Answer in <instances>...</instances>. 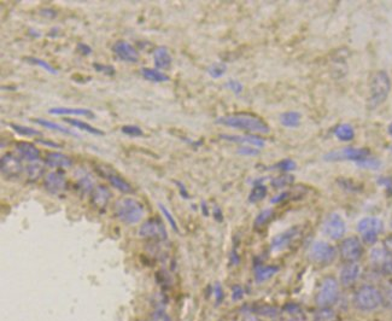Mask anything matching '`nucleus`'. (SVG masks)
<instances>
[{
	"mask_svg": "<svg viewBox=\"0 0 392 321\" xmlns=\"http://www.w3.org/2000/svg\"><path fill=\"white\" fill-rule=\"evenodd\" d=\"M202 209H203V212H204V215H205V216H208V215H209V212H208V209H206V204H205V202H203Z\"/></svg>",
	"mask_w": 392,
	"mask_h": 321,
	"instance_id": "60",
	"label": "nucleus"
},
{
	"mask_svg": "<svg viewBox=\"0 0 392 321\" xmlns=\"http://www.w3.org/2000/svg\"><path fill=\"white\" fill-rule=\"evenodd\" d=\"M267 192H268V190H267V187L264 186V185H262V184L255 185V187L252 188V191L249 194V202L250 203L261 202L262 199L265 198Z\"/></svg>",
	"mask_w": 392,
	"mask_h": 321,
	"instance_id": "34",
	"label": "nucleus"
},
{
	"mask_svg": "<svg viewBox=\"0 0 392 321\" xmlns=\"http://www.w3.org/2000/svg\"><path fill=\"white\" fill-rule=\"evenodd\" d=\"M94 69L99 73H104L106 75H114L115 74V68L113 66H105V64H99V63H94L93 64Z\"/></svg>",
	"mask_w": 392,
	"mask_h": 321,
	"instance_id": "49",
	"label": "nucleus"
},
{
	"mask_svg": "<svg viewBox=\"0 0 392 321\" xmlns=\"http://www.w3.org/2000/svg\"><path fill=\"white\" fill-rule=\"evenodd\" d=\"M252 313L265 317H275L279 315L280 309L277 307H275V305L261 303V304H255L254 307H252Z\"/></svg>",
	"mask_w": 392,
	"mask_h": 321,
	"instance_id": "27",
	"label": "nucleus"
},
{
	"mask_svg": "<svg viewBox=\"0 0 392 321\" xmlns=\"http://www.w3.org/2000/svg\"><path fill=\"white\" fill-rule=\"evenodd\" d=\"M177 184H178V186H179V190H180V193L183 194L184 198H188V193H187L186 188H185L184 185L181 184V183H178V181H177Z\"/></svg>",
	"mask_w": 392,
	"mask_h": 321,
	"instance_id": "59",
	"label": "nucleus"
},
{
	"mask_svg": "<svg viewBox=\"0 0 392 321\" xmlns=\"http://www.w3.org/2000/svg\"><path fill=\"white\" fill-rule=\"evenodd\" d=\"M78 187L82 193L92 192V191L94 190V187H93V181H92L91 177H89L88 174L82 175V177L80 178L79 181H78Z\"/></svg>",
	"mask_w": 392,
	"mask_h": 321,
	"instance_id": "39",
	"label": "nucleus"
},
{
	"mask_svg": "<svg viewBox=\"0 0 392 321\" xmlns=\"http://www.w3.org/2000/svg\"><path fill=\"white\" fill-rule=\"evenodd\" d=\"M67 178L62 171H55L48 173L45 177L44 187L48 193L60 194L62 191L66 190Z\"/></svg>",
	"mask_w": 392,
	"mask_h": 321,
	"instance_id": "15",
	"label": "nucleus"
},
{
	"mask_svg": "<svg viewBox=\"0 0 392 321\" xmlns=\"http://www.w3.org/2000/svg\"><path fill=\"white\" fill-rule=\"evenodd\" d=\"M370 156V151L363 147H344L342 150L331 151L323 156V159L327 162H339V161H354V162H360L368 158Z\"/></svg>",
	"mask_w": 392,
	"mask_h": 321,
	"instance_id": "8",
	"label": "nucleus"
},
{
	"mask_svg": "<svg viewBox=\"0 0 392 321\" xmlns=\"http://www.w3.org/2000/svg\"><path fill=\"white\" fill-rule=\"evenodd\" d=\"M288 196H289V193H283V194H280V196H277V197H275V198H273V199H271V202H273V203H280V202H283V200L284 199H286V198H288Z\"/></svg>",
	"mask_w": 392,
	"mask_h": 321,
	"instance_id": "58",
	"label": "nucleus"
},
{
	"mask_svg": "<svg viewBox=\"0 0 392 321\" xmlns=\"http://www.w3.org/2000/svg\"><path fill=\"white\" fill-rule=\"evenodd\" d=\"M356 165L360 167V168H365V169H370V171H376V169L380 168L381 162L378 158H374V157H368V158L360 161V162H356Z\"/></svg>",
	"mask_w": 392,
	"mask_h": 321,
	"instance_id": "41",
	"label": "nucleus"
},
{
	"mask_svg": "<svg viewBox=\"0 0 392 321\" xmlns=\"http://www.w3.org/2000/svg\"><path fill=\"white\" fill-rule=\"evenodd\" d=\"M339 255L347 263L357 262L363 255L362 242L357 237H348L339 245Z\"/></svg>",
	"mask_w": 392,
	"mask_h": 321,
	"instance_id": "9",
	"label": "nucleus"
},
{
	"mask_svg": "<svg viewBox=\"0 0 392 321\" xmlns=\"http://www.w3.org/2000/svg\"><path fill=\"white\" fill-rule=\"evenodd\" d=\"M28 180L29 181H38L40 178L44 175L45 166L40 162H33L26 168Z\"/></svg>",
	"mask_w": 392,
	"mask_h": 321,
	"instance_id": "32",
	"label": "nucleus"
},
{
	"mask_svg": "<svg viewBox=\"0 0 392 321\" xmlns=\"http://www.w3.org/2000/svg\"><path fill=\"white\" fill-rule=\"evenodd\" d=\"M309 256L315 263L329 264L334 261L337 252L331 244H327L326 242H316L310 248Z\"/></svg>",
	"mask_w": 392,
	"mask_h": 321,
	"instance_id": "11",
	"label": "nucleus"
},
{
	"mask_svg": "<svg viewBox=\"0 0 392 321\" xmlns=\"http://www.w3.org/2000/svg\"><path fill=\"white\" fill-rule=\"evenodd\" d=\"M114 212L120 221L126 225L138 224L144 216V206L134 198H120L114 205Z\"/></svg>",
	"mask_w": 392,
	"mask_h": 321,
	"instance_id": "3",
	"label": "nucleus"
},
{
	"mask_svg": "<svg viewBox=\"0 0 392 321\" xmlns=\"http://www.w3.org/2000/svg\"><path fill=\"white\" fill-rule=\"evenodd\" d=\"M104 178H106L109 180V183L113 185V187H115L116 190L121 191L122 193H131L133 191L132 185L126 181L125 179L120 177V175L114 174V173H103Z\"/></svg>",
	"mask_w": 392,
	"mask_h": 321,
	"instance_id": "24",
	"label": "nucleus"
},
{
	"mask_svg": "<svg viewBox=\"0 0 392 321\" xmlns=\"http://www.w3.org/2000/svg\"><path fill=\"white\" fill-rule=\"evenodd\" d=\"M334 135L342 141H351L355 138V131L349 123H342L335 127Z\"/></svg>",
	"mask_w": 392,
	"mask_h": 321,
	"instance_id": "28",
	"label": "nucleus"
},
{
	"mask_svg": "<svg viewBox=\"0 0 392 321\" xmlns=\"http://www.w3.org/2000/svg\"><path fill=\"white\" fill-rule=\"evenodd\" d=\"M138 236L143 239L163 242L168 238V232H166V228L160 218H151L139 227Z\"/></svg>",
	"mask_w": 392,
	"mask_h": 321,
	"instance_id": "7",
	"label": "nucleus"
},
{
	"mask_svg": "<svg viewBox=\"0 0 392 321\" xmlns=\"http://www.w3.org/2000/svg\"><path fill=\"white\" fill-rule=\"evenodd\" d=\"M76 48H78V51L83 56H89L92 54V47L87 44H85V42H79Z\"/></svg>",
	"mask_w": 392,
	"mask_h": 321,
	"instance_id": "53",
	"label": "nucleus"
},
{
	"mask_svg": "<svg viewBox=\"0 0 392 321\" xmlns=\"http://www.w3.org/2000/svg\"><path fill=\"white\" fill-rule=\"evenodd\" d=\"M226 87L230 88L234 94H240L243 92V85L238 81V80L234 79L230 80V81L226 83Z\"/></svg>",
	"mask_w": 392,
	"mask_h": 321,
	"instance_id": "48",
	"label": "nucleus"
},
{
	"mask_svg": "<svg viewBox=\"0 0 392 321\" xmlns=\"http://www.w3.org/2000/svg\"><path fill=\"white\" fill-rule=\"evenodd\" d=\"M153 62H155V66L158 69L165 70L171 68L173 57L165 46H159V47L155 48V51H153Z\"/></svg>",
	"mask_w": 392,
	"mask_h": 321,
	"instance_id": "21",
	"label": "nucleus"
},
{
	"mask_svg": "<svg viewBox=\"0 0 392 321\" xmlns=\"http://www.w3.org/2000/svg\"><path fill=\"white\" fill-rule=\"evenodd\" d=\"M280 122L283 126L289 128L297 127L301 122V114L296 113V111H288L280 115Z\"/></svg>",
	"mask_w": 392,
	"mask_h": 321,
	"instance_id": "31",
	"label": "nucleus"
},
{
	"mask_svg": "<svg viewBox=\"0 0 392 321\" xmlns=\"http://www.w3.org/2000/svg\"><path fill=\"white\" fill-rule=\"evenodd\" d=\"M323 233L326 234L328 238L333 240H339L344 237L347 226L343 218L337 212H332L325 219V222L322 225Z\"/></svg>",
	"mask_w": 392,
	"mask_h": 321,
	"instance_id": "12",
	"label": "nucleus"
},
{
	"mask_svg": "<svg viewBox=\"0 0 392 321\" xmlns=\"http://www.w3.org/2000/svg\"><path fill=\"white\" fill-rule=\"evenodd\" d=\"M279 272L276 266H258L255 271V278L257 283H263L265 280L273 278Z\"/></svg>",
	"mask_w": 392,
	"mask_h": 321,
	"instance_id": "26",
	"label": "nucleus"
},
{
	"mask_svg": "<svg viewBox=\"0 0 392 321\" xmlns=\"http://www.w3.org/2000/svg\"><path fill=\"white\" fill-rule=\"evenodd\" d=\"M293 181H295V178H293L292 175L284 174V175H280V177L274 178L273 180H271V186L274 188H283V187L290 186V185L293 184Z\"/></svg>",
	"mask_w": 392,
	"mask_h": 321,
	"instance_id": "37",
	"label": "nucleus"
},
{
	"mask_svg": "<svg viewBox=\"0 0 392 321\" xmlns=\"http://www.w3.org/2000/svg\"><path fill=\"white\" fill-rule=\"evenodd\" d=\"M158 208H159V210L162 211V214L165 216V219H166V220H168L169 224H171V226H172L173 230H174L175 232H178L179 230H178V225H177V221H175V219L173 218L172 212L169 211L168 209L165 208V205H164V204H162V203H159V204H158Z\"/></svg>",
	"mask_w": 392,
	"mask_h": 321,
	"instance_id": "45",
	"label": "nucleus"
},
{
	"mask_svg": "<svg viewBox=\"0 0 392 321\" xmlns=\"http://www.w3.org/2000/svg\"><path fill=\"white\" fill-rule=\"evenodd\" d=\"M243 296H244V290H243L242 286H239V285L233 286V289H232L233 301H239V299L243 298Z\"/></svg>",
	"mask_w": 392,
	"mask_h": 321,
	"instance_id": "52",
	"label": "nucleus"
},
{
	"mask_svg": "<svg viewBox=\"0 0 392 321\" xmlns=\"http://www.w3.org/2000/svg\"><path fill=\"white\" fill-rule=\"evenodd\" d=\"M380 291L382 304L388 309H392V283H387L386 285H384V288Z\"/></svg>",
	"mask_w": 392,
	"mask_h": 321,
	"instance_id": "42",
	"label": "nucleus"
},
{
	"mask_svg": "<svg viewBox=\"0 0 392 321\" xmlns=\"http://www.w3.org/2000/svg\"><path fill=\"white\" fill-rule=\"evenodd\" d=\"M384 249L392 255V236H388L384 239Z\"/></svg>",
	"mask_w": 392,
	"mask_h": 321,
	"instance_id": "56",
	"label": "nucleus"
},
{
	"mask_svg": "<svg viewBox=\"0 0 392 321\" xmlns=\"http://www.w3.org/2000/svg\"><path fill=\"white\" fill-rule=\"evenodd\" d=\"M391 227H392V221H391Z\"/></svg>",
	"mask_w": 392,
	"mask_h": 321,
	"instance_id": "62",
	"label": "nucleus"
},
{
	"mask_svg": "<svg viewBox=\"0 0 392 321\" xmlns=\"http://www.w3.org/2000/svg\"><path fill=\"white\" fill-rule=\"evenodd\" d=\"M384 230V224L378 218H365L357 224V231L362 234V240L368 245H374L378 242L379 234Z\"/></svg>",
	"mask_w": 392,
	"mask_h": 321,
	"instance_id": "6",
	"label": "nucleus"
},
{
	"mask_svg": "<svg viewBox=\"0 0 392 321\" xmlns=\"http://www.w3.org/2000/svg\"><path fill=\"white\" fill-rule=\"evenodd\" d=\"M391 151H392V147H391Z\"/></svg>",
	"mask_w": 392,
	"mask_h": 321,
	"instance_id": "63",
	"label": "nucleus"
},
{
	"mask_svg": "<svg viewBox=\"0 0 392 321\" xmlns=\"http://www.w3.org/2000/svg\"><path fill=\"white\" fill-rule=\"evenodd\" d=\"M296 168H297V165H296L295 161L291 158H285L280 161L279 163H276V165L271 167V169H279V171L283 172H292L295 171Z\"/></svg>",
	"mask_w": 392,
	"mask_h": 321,
	"instance_id": "43",
	"label": "nucleus"
},
{
	"mask_svg": "<svg viewBox=\"0 0 392 321\" xmlns=\"http://www.w3.org/2000/svg\"><path fill=\"white\" fill-rule=\"evenodd\" d=\"M121 131H122V133H125L126 135H128V137H133V138L143 137L144 135L143 129H141L140 127H138V126H134V125L122 126Z\"/></svg>",
	"mask_w": 392,
	"mask_h": 321,
	"instance_id": "44",
	"label": "nucleus"
},
{
	"mask_svg": "<svg viewBox=\"0 0 392 321\" xmlns=\"http://www.w3.org/2000/svg\"><path fill=\"white\" fill-rule=\"evenodd\" d=\"M354 305L361 311H373L382 304L381 291L373 285H362L354 295Z\"/></svg>",
	"mask_w": 392,
	"mask_h": 321,
	"instance_id": "4",
	"label": "nucleus"
},
{
	"mask_svg": "<svg viewBox=\"0 0 392 321\" xmlns=\"http://www.w3.org/2000/svg\"><path fill=\"white\" fill-rule=\"evenodd\" d=\"M9 126H10L17 134L22 135V137H40V135H41V132L35 128L26 127V126L16 125V123H10Z\"/></svg>",
	"mask_w": 392,
	"mask_h": 321,
	"instance_id": "35",
	"label": "nucleus"
},
{
	"mask_svg": "<svg viewBox=\"0 0 392 321\" xmlns=\"http://www.w3.org/2000/svg\"><path fill=\"white\" fill-rule=\"evenodd\" d=\"M221 139H225V140L232 141V143H238V144H244L246 145H251V146H256L258 149H262L264 147L265 141L264 139H262L257 135H230V134H221L220 135Z\"/></svg>",
	"mask_w": 392,
	"mask_h": 321,
	"instance_id": "19",
	"label": "nucleus"
},
{
	"mask_svg": "<svg viewBox=\"0 0 392 321\" xmlns=\"http://www.w3.org/2000/svg\"><path fill=\"white\" fill-rule=\"evenodd\" d=\"M339 315L332 308H319L314 313L313 321H339Z\"/></svg>",
	"mask_w": 392,
	"mask_h": 321,
	"instance_id": "29",
	"label": "nucleus"
},
{
	"mask_svg": "<svg viewBox=\"0 0 392 321\" xmlns=\"http://www.w3.org/2000/svg\"><path fill=\"white\" fill-rule=\"evenodd\" d=\"M339 298V283L334 277H326L321 280L315 302L319 308H331Z\"/></svg>",
	"mask_w": 392,
	"mask_h": 321,
	"instance_id": "5",
	"label": "nucleus"
},
{
	"mask_svg": "<svg viewBox=\"0 0 392 321\" xmlns=\"http://www.w3.org/2000/svg\"><path fill=\"white\" fill-rule=\"evenodd\" d=\"M226 70H227V66L225 63H221V62L211 64V66L208 68L209 75L214 79H218L221 78V76H223L225 74H226Z\"/></svg>",
	"mask_w": 392,
	"mask_h": 321,
	"instance_id": "38",
	"label": "nucleus"
},
{
	"mask_svg": "<svg viewBox=\"0 0 392 321\" xmlns=\"http://www.w3.org/2000/svg\"><path fill=\"white\" fill-rule=\"evenodd\" d=\"M110 197V190L106 186H103V185L94 187V190L92 191V203L97 208H105L107 203H109Z\"/></svg>",
	"mask_w": 392,
	"mask_h": 321,
	"instance_id": "22",
	"label": "nucleus"
},
{
	"mask_svg": "<svg viewBox=\"0 0 392 321\" xmlns=\"http://www.w3.org/2000/svg\"><path fill=\"white\" fill-rule=\"evenodd\" d=\"M44 163L51 168H69L73 166V159L61 152H47Z\"/></svg>",
	"mask_w": 392,
	"mask_h": 321,
	"instance_id": "20",
	"label": "nucleus"
},
{
	"mask_svg": "<svg viewBox=\"0 0 392 321\" xmlns=\"http://www.w3.org/2000/svg\"><path fill=\"white\" fill-rule=\"evenodd\" d=\"M388 133L392 135V123H390V126H388Z\"/></svg>",
	"mask_w": 392,
	"mask_h": 321,
	"instance_id": "61",
	"label": "nucleus"
},
{
	"mask_svg": "<svg viewBox=\"0 0 392 321\" xmlns=\"http://www.w3.org/2000/svg\"><path fill=\"white\" fill-rule=\"evenodd\" d=\"M216 123L227 126L242 131L251 132V133L268 134L270 132L269 126L260 117L250 115V114H234V115H227L218 117Z\"/></svg>",
	"mask_w": 392,
	"mask_h": 321,
	"instance_id": "1",
	"label": "nucleus"
},
{
	"mask_svg": "<svg viewBox=\"0 0 392 321\" xmlns=\"http://www.w3.org/2000/svg\"><path fill=\"white\" fill-rule=\"evenodd\" d=\"M391 91V79L385 70H379L373 74L369 83V101L370 109H375L387 99Z\"/></svg>",
	"mask_w": 392,
	"mask_h": 321,
	"instance_id": "2",
	"label": "nucleus"
},
{
	"mask_svg": "<svg viewBox=\"0 0 392 321\" xmlns=\"http://www.w3.org/2000/svg\"><path fill=\"white\" fill-rule=\"evenodd\" d=\"M114 54L119 60L123 62H128V63H138L139 62V54L135 50L134 46H132L129 42L119 40L113 46Z\"/></svg>",
	"mask_w": 392,
	"mask_h": 321,
	"instance_id": "16",
	"label": "nucleus"
},
{
	"mask_svg": "<svg viewBox=\"0 0 392 321\" xmlns=\"http://www.w3.org/2000/svg\"><path fill=\"white\" fill-rule=\"evenodd\" d=\"M32 122L36 123V125L42 126V127H45V128L51 129V131H57V132H60V133L69 134V135H76L75 133H74V132L70 131V129H68V128H66V127H63V126L58 125V123L47 121V120H44V119H34V120H32ZM76 137H78V135H76Z\"/></svg>",
	"mask_w": 392,
	"mask_h": 321,
	"instance_id": "33",
	"label": "nucleus"
},
{
	"mask_svg": "<svg viewBox=\"0 0 392 321\" xmlns=\"http://www.w3.org/2000/svg\"><path fill=\"white\" fill-rule=\"evenodd\" d=\"M370 262L381 274H392V255L384 248H375L370 252Z\"/></svg>",
	"mask_w": 392,
	"mask_h": 321,
	"instance_id": "13",
	"label": "nucleus"
},
{
	"mask_svg": "<svg viewBox=\"0 0 392 321\" xmlns=\"http://www.w3.org/2000/svg\"><path fill=\"white\" fill-rule=\"evenodd\" d=\"M273 216H274L273 209H264V210H262L260 214L256 216L255 222H254L255 228L264 227L265 225H267L268 222H269L271 219H273Z\"/></svg>",
	"mask_w": 392,
	"mask_h": 321,
	"instance_id": "36",
	"label": "nucleus"
},
{
	"mask_svg": "<svg viewBox=\"0 0 392 321\" xmlns=\"http://www.w3.org/2000/svg\"><path fill=\"white\" fill-rule=\"evenodd\" d=\"M214 216H215V219L217 221H222V219H223V218H222L221 209L218 208V206H215V208H214Z\"/></svg>",
	"mask_w": 392,
	"mask_h": 321,
	"instance_id": "57",
	"label": "nucleus"
},
{
	"mask_svg": "<svg viewBox=\"0 0 392 321\" xmlns=\"http://www.w3.org/2000/svg\"><path fill=\"white\" fill-rule=\"evenodd\" d=\"M24 61H27L28 63L36 64V66H39L40 68H42V69H45L46 72H48L50 74H53V75L57 74V70H55L50 63H47V62L44 61V60H40V58H36V57H26L24 58Z\"/></svg>",
	"mask_w": 392,
	"mask_h": 321,
	"instance_id": "40",
	"label": "nucleus"
},
{
	"mask_svg": "<svg viewBox=\"0 0 392 321\" xmlns=\"http://www.w3.org/2000/svg\"><path fill=\"white\" fill-rule=\"evenodd\" d=\"M18 156L27 162H38L40 159V150L35 145L28 141H17L15 144Z\"/></svg>",
	"mask_w": 392,
	"mask_h": 321,
	"instance_id": "18",
	"label": "nucleus"
},
{
	"mask_svg": "<svg viewBox=\"0 0 392 321\" xmlns=\"http://www.w3.org/2000/svg\"><path fill=\"white\" fill-rule=\"evenodd\" d=\"M51 115H76L85 117H94V114L89 109H80V108H52L48 110Z\"/></svg>",
	"mask_w": 392,
	"mask_h": 321,
	"instance_id": "23",
	"label": "nucleus"
},
{
	"mask_svg": "<svg viewBox=\"0 0 392 321\" xmlns=\"http://www.w3.org/2000/svg\"><path fill=\"white\" fill-rule=\"evenodd\" d=\"M215 295H216V301H217V303H221L222 298H223V292H222V288L220 284H216Z\"/></svg>",
	"mask_w": 392,
	"mask_h": 321,
	"instance_id": "55",
	"label": "nucleus"
},
{
	"mask_svg": "<svg viewBox=\"0 0 392 321\" xmlns=\"http://www.w3.org/2000/svg\"><path fill=\"white\" fill-rule=\"evenodd\" d=\"M141 75L144 76L145 80L147 81H152V82H168L171 78L164 73L159 72L157 69H151V68H141L140 70Z\"/></svg>",
	"mask_w": 392,
	"mask_h": 321,
	"instance_id": "25",
	"label": "nucleus"
},
{
	"mask_svg": "<svg viewBox=\"0 0 392 321\" xmlns=\"http://www.w3.org/2000/svg\"><path fill=\"white\" fill-rule=\"evenodd\" d=\"M361 276V267L357 262H351V263H345L341 271V277L339 282L344 288H351L356 284Z\"/></svg>",
	"mask_w": 392,
	"mask_h": 321,
	"instance_id": "17",
	"label": "nucleus"
},
{
	"mask_svg": "<svg viewBox=\"0 0 392 321\" xmlns=\"http://www.w3.org/2000/svg\"><path fill=\"white\" fill-rule=\"evenodd\" d=\"M147 321H172V319L171 316L163 310H157L150 316V319Z\"/></svg>",
	"mask_w": 392,
	"mask_h": 321,
	"instance_id": "50",
	"label": "nucleus"
},
{
	"mask_svg": "<svg viewBox=\"0 0 392 321\" xmlns=\"http://www.w3.org/2000/svg\"><path fill=\"white\" fill-rule=\"evenodd\" d=\"M63 120H64V122L69 123V125L74 126L75 128L81 129V131L87 132V133H89V134H93V135H104L105 134L103 131H100V129L92 127L91 125H88V123H86L83 121H80V120H76V119H63Z\"/></svg>",
	"mask_w": 392,
	"mask_h": 321,
	"instance_id": "30",
	"label": "nucleus"
},
{
	"mask_svg": "<svg viewBox=\"0 0 392 321\" xmlns=\"http://www.w3.org/2000/svg\"><path fill=\"white\" fill-rule=\"evenodd\" d=\"M38 143L45 145V146L48 147H54V149H62V145L54 143V141H48V140H44V139H38Z\"/></svg>",
	"mask_w": 392,
	"mask_h": 321,
	"instance_id": "54",
	"label": "nucleus"
},
{
	"mask_svg": "<svg viewBox=\"0 0 392 321\" xmlns=\"http://www.w3.org/2000/svg\"><path fill=\"white\" fill-rule=\"evenodd\" d=\"M20 156L15 155L12 152H6L3 155L0 161V169H2L3 177L6 179H17L24 171L22 166V161Z\"/></svg>",
	"mask_w": 392,
	"mask_h": 321,
	"instance_id": "10",
	"label": "nucleus"
},
{
	"mask_svg": "<svg viewBox=\"0 0 392 321\" xmlns=\"http://www.w3.org/2000/svg\"><path fill=\"white\" fill-rule=\"evenodd\" d=\"M238 155L242 156H257L260 155V150L257 147H250V146H242L237 150Z\"/></svg>",
	"mask_w": 392,
	"mask_h": 321,
	"instance_id": "47",
	"label": "nucleus"
},
{
	"mask_svg": "<svg viewBox=\"0 0 392 321\" xmlns=\"http://www.w3.org/2000/svg\"><path fill=\"white\" fill-rule=\"evenodd\" d=\"M338 184L341 185L342 188H344V190H347V191H350V192H356V191H360L359 185L354 184L353 181L348 180V179H339Z\"/></svg>",
	"mask_w": 392,
	"mask_h": 321,
	"instance_id": "46",
	"label": "nucleus"
},
{
	"mask_svg": "<svg viewBox=\"0 0 392 321\" xmlns=\"http://www.w3.org/2000/svg\"><path fill=\"white\" fill-rule=\"evenodd\" d=\"M299 234H301V230H299L298 227H292L290 228V230L285 231V232L277 234V236L274 237L273 240H271L270 250L273 252H279L288 249L289 246L298 238Z\"/></svg>",
	"mask_w": 392,
	"mask_h": 321,
	"instance_id": "14",
	"label": "nucleus"
},
{
	"mask_svg": "<svg viewBox=\"0 0 392 321\" xmlns=\"http://www.w3.org/2000/svg\"><path fill=\"white\" fill-rule=\"evenodd\" d=\"M378 184L386 190L388 194H392V179L388 177H381L378 179Z\"/></svg>",
	"mask_w": 392,
	"mask_h": 321,
	"instance_id": "51",
	"label": "nucleus"
}]
</instances>
